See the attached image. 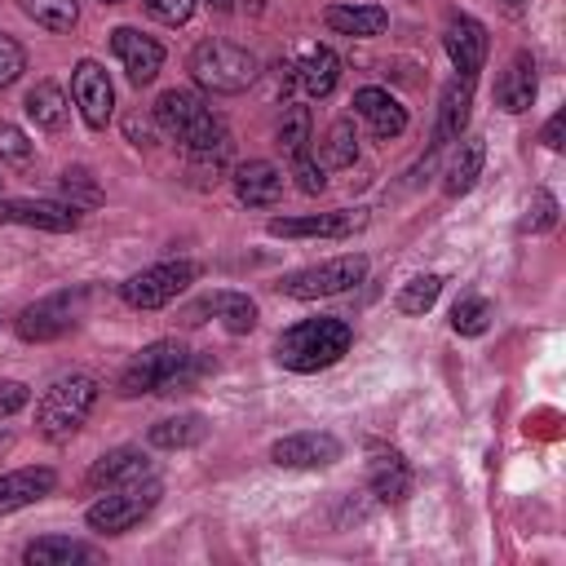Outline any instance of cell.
Listing matches in <instances>:
<instances>
[{
  "label": "cell",
  "instance_id": "obj_36",
  "mask_svg": "<svg viewBox=\"0 0 566 566\" xmlns=\"http://www.w3.org/2000/svg\"><path fill=\"white\" fill-rule=\"evenodd\" d=\"M292 177H296V186H301L305 195H318V190L327 186L323 164H318V159H310V150H292Z\"/></svg>",
  "mask_w": 566,
  "mask_h": 566
},
{
  "label": "cell",
  "instance_id": "obj_39",
  "mask_svg": "<svg viewBox=\"0 0 566 566\" xmlns=\"http://www.w3.org/2000/svg\"><path fill=\"white\" fill-rule=\"evenodd\" d=\"M553 221H557V199L548 190H535V199H531V230H548Z\"/></svg>",
  "mask_w": 566,
  "mask_h": 566
},
{
  "label": "cell",
  "instance_id": "obj_33",
  "mask_svg": "<svg viewBox=\"0 0 566 566\" xmlns=\"http://www.w3.org/2000/svg\"><path fill=\"white\" fill-rule=\"evenodd\" d=\"M491 318H495V310H491L486 296H460L455 310H451V332H460V336H482V332L491 327Z\"/></svg>",
  "mask_w": 566,
  "mask_h": 566
},
{
  "label": "cell",
  "instance_id": "obj_20",
  "mask_svg": "<svg viewBox=\"0 0 566 566\" xmlns=\"http://www.w3.org/2000/svg\"><path fill=\"white\" fill-rule=\"evenodd\" d=\"M57 473L44 469V464H31V469H13V473H0V517L4 513H18L35 500H44L53 491Z\"/></svg>",
  "mask_w": 566,
  "mask_h": 566
},
{
  "label": "cell",
  "instance_id": "obj_5",
  "mask_svg": "<svg viewBox=\"0 0 566 566\" xmlns=\"http://www.w3.org/2000/svg\"><path fill=\"white\" fill-rule=\"evenodd\" d=\"M190 75L199 88L208 93H243L252 80H256V57L243 49V44H230V40H203L195 44L190 53Z\"/></svg>",
  "mask_w": 566,
  "mask_h": 566
},
{
  "label": "cell",
  "instance_id": "obj_10",
  "mask_svg": "<svg viewBox=\"0 0 566 566\" xmlns=\"http://www.w3.org/2000/svg\"><path fill=\"white\" fill-rule=\"evenodd\" d=\"M71 102L80 106V115H84L88 128H106V124H111L115 88H111V75H106L93 57L75 62V71H71Z\"/></svg>",
  "mask_w": 566,
  "mask_h": 566
},
{
  "label": "cell",
  "instance_id": "obj_37",
  "mask_svg": "<svg viewBox=\"0 0 566 566\" xmlns=\"http://www.w3.org/2000/svg\"><path fill=\"white\" fill-rule=\"evenodd\" d=\"M142 4H146V13H150L155 22H164V27H181V22H190V13H195L199 0H142Z\"/></svg>",
  "mask_w": 566,
  "mask_h": 566
},
{
  "label": "cell",
  "instance_id": "obj_42",
  "mask_svg": "<svg viewBox=\"0 0 566 566\" xmlns=\"http://www.w3.org/2000/svg\"><path fill=\"white\" fill-rule=\"evenodd\" d=\"M208 4H212V9H221V13L230 9V0H208Z\"/></svg>",
  "mask_w": 566,
  "mask_h": 566
},
{
  "label": "cell",
  "instance_id": "obj_41",
  "mask_svg": "<svg viewBox=\"0 0 566 566\" xmlns=\"http://www.w3.org/2000/svg\"><path fill=\"white\" fill-rule=\"evenodd\" d=\"M562 124H566V115H562V111H557V115H553V119H548V128H544V146H553V150H557V146H562Z\"/></svg>",
  "mask_w": 566,
  "mask_h": 566
},
{
  "label": "cell",
  "instance_id": "obj_43",
  "mask_svg": "<svg viewBox=\"0 0 566 566\" xmlns=\"http://www.w3.org/2000/svg\"><path fill=\"white\" fill-rule=\"evenodd\" d=\"M102 4H124V0H102Z\"/></svg>",
  "mask_w": 566,
  "mask_h": 566
},
{
  "label": "cell",
  "instance_id": "obj_34",
  "mask_svg": "<svg viewBox=\"0 0 566 566\" xmlns=\"http://www.w3.org/2000/svg\"><path fill=\"white\" fill-rule=\"evenodd\" d=\"M31 155H35V146L27 142V133L18 124L0 119V159L13 164V168H22V164H31Z\"/></svg>",
  "mask_w": 566,
  "mask_h": 566
},
{
  "label": "cell",
  "instance_id": "obj_16",
  "mask_svg": "<svg viewBox=\"0 0 566 566\" xmlns=\"http://www.w3.org/2000/svg\"><path fill=\"white\" fill-rule=\"evenodd\" d=\"M535 88H539V80H535V57L522 49V53L509 57V66H504L500 80H495V106L509 111V115H522V111H531Z\"/></svg>",
  "mask_w": 566,
  "mask_h": 566
},
{
  "label": "cell",
  "instance_id": "obj_23",
  "mask_svg": "<svg viewBox=\"0 0 566 566\" xmlns=\"http://www.w3.org/2000/svg\"><path fill=\"white\" fill-rule=\"evenodd\" d=\"M323 22L336 35H354V40H371L389 27V9L385 4H327Z\"/></svg>",
  "mask_w": 566,
  "mask_h": 566
},
{
  "label": "cell",
  "instance_id": "obj_24",
  "mask_svg": "<svg viewBox=\"0 0 566 566\" xmlns=\"http://www.w3.org/2000/svg\"><path fill=\"white\" fill-rule=\"evenodd\" d=\"M296 84L310 93V97H327L336 84H340V57L327 49V44H314L296 57Z\"/></svg>",
  "mask_w": 566,
  "mask_h": 566
},
{
  "label": "cell",
  "instance_id": "obj_26",
  "mask_svg": "<svg viewBox=\"0 0 566 566\" xmlns=\"http://www.w3.org/2000/svg\"><path fill=\"white\" fill-rule=\"evenodd\" d=\"M482 164H486L482 137H460V146L451 150V164H447V172H442V190H447L451 199L469 195V190L478 186V177H482Z\"/></svg>",
  "mask_w": 566,
  "mask_h": 566
},
{
  "label": "cell",
  "instance_id": "obj_1",
  "mask_svg": "<svg viewBox=\"0 0 566 566\" xmlns=\"http://www.w3.org/2000/svg\"><path fill=\"white\" fill-rule=\"evenodd\" d=\"M354 345V327L336 314H318V318H301L292 323L279 345H274V358L287 367V371H323L332 363H340Z\"/></svg>",
  "mask_w": 566,
  "mask_h": 566
},
{
  "label": "cell",
  "instance_id": "obj_32",
  "mask_svg": "<svg viewBox=\"0 0 566 566\" xmlns=\"http://www.w3.org/2000/svg\"><path fill=\"white\" fill-rule=\"evenodd\" d=\"M438 296H442V274H416L398 287L394 305H398V314H429Z\"/></svg>",
  "mask_w": 566,
  "mask_h": 566
},
{
  "label": "cell",
  "instance_id": "obj_22",
  "mask_svg": "<svg viewBox=\"0 0 566 566\" xmlns=\"http://www.w3.org/2000/svg\"><path fill=\"white\" fill-rule=\"evenodd\" d=\"M367 486L376 491V500L398 504V500L411 491V469H407V460H402L394 447H371V460H367Z\"/></svg>",
  "mask_w": 566,
  "mask_h": 566
},
{
  "label": "cell",
  "instance_id": "obj_2",
  "mask_svg": "<svg viewBox=\"0 0 566 566\" xmlns=\"http://www.w3.org/2000/svg\"><path fill=\"white\" fill-rule=\"evenodd\" d=\"M155 119H159V128H164L168 137H177L190 155H217V150H226V119H221L199 93H186V88L159 93Z\"/></svg>",
  "mask_w": 566,
  "mask_h": 566
},
{
  "label": "cell",
  "instance_id": "obj_29",
  "mask_svg": "<svg viewBox=\"0 0 566 566\" xmlns=\"http://www.w3.org/2000/svg\"><path fill=\"white\" fill-rule=\"evenodd\" d=\"M208 433V420L199 411H186V416H168L150 429V447H164V451H181V447H195L203 442Z\"/></svg>",
  "mask_w": 566,
  "mask_h": 566
},
{
  "label": "cell",
  "instance_id": "obj_12",
  "mask_svg": "<svg viewBox=\"0 0 566 566\" xmlns=\"http://www.w3.org/2000/svg\"><path fill=\"white\" fill-rule=\"evenodd\" d=\"M111 49H115L124 75H128L137 88L150 84V80L159 75V66H164V44L150 40V35H142L137 27H115V31H111Z\"/></svg>",
  "mask_w": 566,
  "mask_h": 566
},
{
  "label": "cell",
  "instance_id": "obj_28",
  "mask_svg": "<svg viewBox=\"0 0 566 566\" xmlns=\"http://www.w3.org/2000/svg\"><path fill=\"white\" fill-rule=\"evenodd\" d=\"M469 106H473V80L469 75H455L447 88H442V115H438V142H451L464 133L469 124Z\"/></svg>",
  "mask_w": 566,
  "mask_h": 566
},
{
  "label": "cell",
  "instance_id": "obj_30",
  "mask_svg": "<svg viewBox=\"0 0 566 566\" xmlns=\"http://www.w3.org/2000/svg\"><path fill=\"white\" fill-rule=\"evenodd\" d=\"M358 159V133L349 119H336L323 137H318V164L323 168H349Z\"/></svg>",
  "mask_w": 566,
  "mask_h": 566
},
{
  "label": "cell",
  "instance_id": "obj_18",
  "mask_svg": "<svg viewBox=\"0 0 566 566\" xmlns=\"http://www.w3.org/2000/svg\"><path fill=\"white\" fill-rule=\"evenodd\" d=\"M0 221L40 226V230H75L80 212L75 203H44V199H4L0 195Z\"/></svg>",
  "mask_w": 566,
  "mask_h": 566
},
{
  "label": "cell",
  "instance_id": "obj_19",
  "mask_svg": "<svg viewBox=\"0 0 566 566\" xmlns=\"http://www.w3.org/2000/svg\"><path fill=\"white\" fill-rule=\"evenodd\" d=\"M354 115L376 133V137H398L407 128V106L385 93V88H358L354 93Z\"/></svg>",
  "mask_w": 566,
  "mask_h": 566
},
{
  "label": "cell",
  "instance_id": "obj_35",
  "mask_svg": "<svg viewBox=\"0 0 566 566\" xmlns=\"http://www.w3.org/2000/svg\"><path fill=\"white\" fill-rule=\"evenodd\" d=\"M279 142L287 146V155H292V150H305V142H310V111H305V106H287V111H283Z\"/></svg>",
  "mask_w": 566,
  "mask_h": 566
},
{
  "label": "cell",
  "instance_id": "obj_8",
  "mask_svg": "<svg viewBox=\"0 0 566 566\" xmlns=\"http://www.w3.org/2000/svg\"><path fill=\"white\" fill-rule=\"evenodd\" d=\"M195 279H199V265H195V261H159V265H146V270H137L133 279H124V283H119V296H124L133 310H164V305H172Z\"/></svg>",
  "mask_w": 566,
  "mask_h": 566
},
{
  "label": "cell",
  "instance_id": "obj_31",
  "mask_svg": "<svg viewBox=\"0 0 566 566\" xmlns=\"http://www.w3.org/2000/svg\"><path fill=\"white\" fill-rule=\"evenodd\" d=\"M18 9L44 31H71L80 22V0H18Z\"/></svg>",
  "mask_w": 566,
  "mask_h": 566
},
{
  "label": "cell",
  "instance_id": "obj_44",
  "mask_svg": "<svg viewBox=\"0 0 566 566\" xmlns=\"http://www.w3.org/2000/svg\"><path fill=\"white\" fill-rule=\"evenodd\" d=\"M0 186H4V177H0Z\"/></svg>",
  "mask_w": 566,
  "mask_h": 566
},
{
  "label": "cell",
  "instance_id": "obj_7",
  "mask_svg": "<svg viewBox=\"0 0 566 566\" xmlns=\"http://www.w3.org/2000/svg\"><path fill=\"white\" fill-rule=\"evenodd\" d=\"M159 495H164V486H159L155 478H142V482L115 486L111 495H102L97 504H88L84 522H88L93 531H102V535H124V531H133V526H137V522L159 504Z\"/></svg>",
  "mask_w": 566,
  "mask_h": 566
},
{
  "label": "cell",
  "instance_id": "obj_21",
  "mask_svg": "<svg viewBox=\"0 0 566 566\" xmlns=\"http://www.w3.org/2000/svg\"><path fill=\"white\" fill-rule=\"evenodd\" d=\"M234 195L248 208H270L283 195V172L270 159H248L234 168Z\"/></svg>",
  "mask_w": 566,
  "mask_h": 566
},
{
  "label": "cell",
  "instance_id": "obj_13",
  "mask_svg": "<svg viewBox=\"0 0 566 566\" xmlns=\"http://www.w3.org/2000/svg\"><path fill=\"white\" fill-rule=\"evenodd\" d=\"M442 49L455 66V75H478V66L486 62V27L469 13H451L447 18V31H442Z\"/></svg>",
  "mask_w": 566,
  "mask_h": 566
},
{
  "label": "cell",
  "instance_id": "obj_9",
  "mask_svg": "<svg viewBox=\"0 0 566 566\" xmlns=\"http://www.w3.org/2000/svg\"><path fill=\"white\" fill-rule=\"evenodd\" d=\"M84 305H88V287L53 292V296H44V301H35L18 314V336L22 340H53V336H62L80 323Z\"/></svg>",
  "mask_w": 566,
  "mask_h": 566
},
{
  "label": "cell",
  "instance_id": "obj_40",
  "mask_svg": "<svg viewBox=\"0 0 566 566\" xmlns=\"http://www.w3.org/2000/svg\"><path fill=\"white\" fill-rule=\"evenodd\" d=\"M18 407H27V385L22 380H0V416H13Z\"/></svg>",
  "mask_w": 566,
  "mask_h": 566
},
{
  "label": "cell",
  "instance_id": "obj_38",
  "mask_svg": "<svg viewBox=\"0 0 566 566\" xmlns=\"http://www.w3.org/2000/svg\"><path fill=\"white\" fill-rule=\"evenodd\" d=\"M27 71V49L13 35H0V88H9Z\"/></svg>",
  "mask_w": 566,
  "mask_h": 566
},
{
  "label": "cell",
  "instance_id": "obj_4",
  "mask_svg": "<svg viewBox=\"0 0 566 566\" xmlns=\"http://www.w3.org/2000/svg\"><path fill=\"white\" fill-rule=\"evenodd\" d=\"M93 402H97V380H93V376H84V371L57 376V380L40 394V402H35V429H40L49 442H62V438H71V433L88 420Z\"/></svg>",
  "mask_w": 566,
  "mask_h": 566
},
{
  "label": "cell",
  "instance_id": "obj_25",
  "mask_svg": "<svg viewBox=\"0 0 566 566\" xmlns=\"http://www.w3.org/2000/svg\"><path fill=\"white\" fill-rule=\"evenodd\" d=\"M22 111H27V119H31L35 128H44V133L66 128V119H71V102H66V93H62L53 80L31 84L27 97H22Z\"/></svg>",
  "mask_w": 566,
  "mask_h": 566
},
{
  "label": "cell",
  "instance_id": "obj_17",
  "mask_svg": "<svg viewBox=\"0 0 566 566\" xmlns=\"http://www.w3.org/2000/svg\"><path fill=\"white\" fill-rule=\"evenodd\" d=\"M208 314L221 318L234 336L256 327V305H252L243 292H212V296H199L195 305H186V323H203Z\"/></svg>",
  "mask_w": 566,
  "mask_h": 566
},
{
  "label": "cell",
  "instance_id": "obj_6",
  "mask_svg": "<svg viewBox=\"0 0 566 566\" xmlns=\"http://www.w3.org/2000/svg\"><path fill=\"white\" fill-rule=\"evenodd\" d=\"M363 279H367V256L345 252V256H332V261H318V265H305V270L283 274L279 279V292L292 296V301H318V296L349 292Z\"/></svg>",
  "mask_w": 566,
  "mask_h": 566
},
{
  "label": "cell",
  "instance_id": "obj_14",
  "mask_svg": "<svg viewBox=\"0 0 566 566\" xmlns=\"http://www.w3.org/2000/svg\"><path fill=\"white\" fill-rule=\"evenodd\" d=\"M363 226V212L336 208V212H314V217H274L265 230L274 239H349Z\"/></svg>",
  "mask_w": 566,
  "mask_h": 566
},
{
  "label": "cell",
  "instance_id": "obj_15",
  "mask_svg": "<svg viewBox=\"0 0 566 566\" xmlns=\"http://www.w3.org/2000/svg\"><path fill=\"white\" fill-rule=\"evenodd\" d=\"M142 478H150L146 451L142 447H115V451H106V455L93 460L84 486L88 491H115V486H128V482H142Z\"/></svg>",
  "mask_w": 566,
  "mask_h": 566
},
{
  "label": "cell",
  "instance_id": "obj_3",
  "mask_svg": "<svg viewBox=\"0 0 566 566\" xmlns=\"http://www.w3.org/2000/svg\"><path fill=\"white\" fill-rule=\"evenodd\" d=\"M195 354L181 340H155L146 345L124 371H119V394L137 398V394H168L177 385H186L195 376Z\"/></svg>",
  "mask_w": 566,
  "mask_h": 566
},
{
  "label": "cell",
  "instance_id": "obj_11",
  "mask_svg": "<svg viewBox=\"0 0 566 566\" xmlns=\"http://www.w3.org/2000/svg\"><path fill=\"white\" fill-rule=\"evenodd\" d=\"M270 460L279 469H327L340 460V438L336 433H318V429H305V433H287L270 447Z\"/></svg>",
  "mask_w": 566,
  "mask_h": 566
},
{
  "label": "cell",
  "instance_id": "obj_27",
  "mask_svg": "<svg viewBox=\"0 0 566 566\" xmlns=\"http://www.w3.org/2000/svg\"><path fill=\"white\" fill-rule=\"evenodd\" d=\"M93 557H97V548H88L84 539H71V535H44L22 548L27 566H71V562H93Z\"/></svg>",
  "mask_w": 566,
  "mask_h": 566
}]
</instances>
